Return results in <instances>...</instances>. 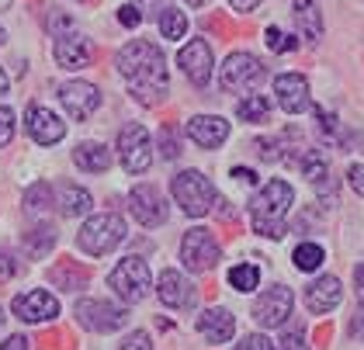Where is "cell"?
<instances>
[{"mask_svg": "<svg viewBox=\"0 0 364 350\" xmlns=\"http://www.w3.org/2000/svg\"><path fill=\"white\" fill-rule=\"evenodd\" d=\"M28 122V135L38 142V146H56L59 139L66 135V125L59 122V115H53L49 108H42V105H28V115H25Z\"/></svg>", "mask_w": 364, "mask_h": 350, "instance_id": "e0dca14e", "label": "cell"}, {"mask_svg": "<svg viewBox=\"0 0 364 350\" xmlns=\"http://www.w3.org/2000/svg\"><path fill=\"white\" fill-rule=\"evenodd\" d=\"M73 163L87 170V174H105L108 166H112V153L101 146V142H80L77 149H73Z\"/></svg>", "mask_w": 364, "mask_h": 350, "instance_id": "cb8c5ba5", "label": "cell"}, {"mask_svg": "<svg viewBox=\"0 0 364 350\" xmlns=\"http://www.w3.org/2000/svg\"><path fill=\"white\" fill-rule=\"evenodd\" d=\"M267 49L271 53H291V49H299V38L284 35L281 28H267Z\"/></svg>", "mask_w": 364, "mask_h": 350, "instance_id": "d6a6232c", "label": "cell"}, {"mask_svg": "<svg viewBox=\"0 0 364 350\" xmlns=\"http://www.w3.org/2000/svg\"><path fill=\"white\" fill-rule=\"evenodd\" d=\"M53 205V188L42 181V184H31L28 194H25V208H28L31 216H42L46 208Z\"/></svg>", "mask_w": 364, "mask_h": 350, "instance_id": "f546056e", "label": "cell"}, {"mask_svg": "<svg viewBox=\"0 0 364 350\" xmlns=\"http://www.w3.org/2000/svg\"><path fill=\"white\" fill-rule=\"evenodd\" d=\"M236 350H274V344H271L264 333H247V336L240 340V347Z\"/></svg>", "mask_w": 364, "mask_h": 350, "instance_id": "74e56055", "label": "cell"}, {"mask_svg": "<svg viewBox=\"0 0 364 350\" xmlns=\"http://www.w3.org/2000/svg\"><path fill=\"white\" fill-rule=\"evenodd\" d=\"M274 94H278V105L288 115H299L309 108V83L302 73H281L274 80Z\"/></svg>", "mask_w": 364, "mask_h": 350, "instance_id": "ffe728a7", "label": "cell"}, {"mask_svg": "<svg viewBox=\"0 0 364 350\" xmlns=\"http://www.w3.org/2000/svg\"><path fill=\"white\" fill-rule=\"evenodd\" d=\"M118 21H122L125 28H136L142 21V11L136 7V4H125V7L118 11Z\"/></svg>", "mask_w": 364, "mask_h": 350, "instance_id": "f35d334b", "label": "cell"}, {"mask_svg": "<svg viewBox=\"0 0 364 350\" xmlns=\"http://www.w3.org/2000/svg\"><path fill=\"white\" fill-rule=\"evenodd\" d=\"M347 181H350V188L358 191V194H364V166L361 163H354V166L347 170Z\"/></svg>", "mask_w": 364, "mask_h": 350, "instance_id": "b9f144b4", "label": "cell"}, {"mask_svg": "<svg viewBox=\"0 0 364 350\" xmlns=\"http://www.w3.org/2000/svg\"><path fill=\"white\" fill-rule=\"evenodd\" d=\"M170 191H173V201L181 205V212L191 218L208 216L212 205H215V188H212V181L201 170H181L170 181Z\"/></svg>", "mask_w": 364, "mask_h": 350, "instance_id": "3957f363", "label": "cell"}, {"mask_svg": "<svg viewBox=\"0 0 364 350\" xmlns=\"http://www.w3.org/2000/svg\"><path fill=\"white\" fill-rule=\"evenodd\" d=\"M299 166H302L306 181L319 191L323 198H336V177H333V170H330V160H326L323 149H302Z\"/></svg>", "mask_w": 364, "mask_h": 350, "instance_id": "9a60e30c", "label": "cell"}, {"mask_svg": "<svg viewBox=\"0 0 364 350\" xmlns=\"http://www.w3.org/2000/svg\"><path fill=\"white\" fill-rule=\"evenodd\" d=\"M14 270H18L14 257H11L7 250H0V281H11V277H14Z\"/></svg>", "mask_w": 364, "mask_h": 350, "instance_id": "60d3db41", "label": "cell"}, {"mask_svg": "<svg viewBox=\"0 0 364 350\" xmlns=\"http://www.w3.org/2000/svg\"><path fill=\"white\" fill-rule=\"evenodd\" d=\"M291 201H295V191H291L288 181H278V177L267 181L250 201L253 233L271 236V240H281V236H284V216H288Z\"/></svg>", "mask_w": 364, "mask_h": 350, "instance_id": "7a4b0ae2", "label": "cell"}, {"mask_svg": "<svg viewBox=\"0 0 364 350\" xmlns=\"http://www.w3.org/2000/svg\"><path fill=\"white\" fill-rule=\"evenodd\" d=\"M229 4H232V11H240V14H250V11L260 7V0H229Z\"/></svg>", "mask_w": 364, "mask_h": 350, "instance_id": "f6af8a7d", "label": "cell"}, {"mask_svg": "<svg viewBox=\"0 0 364 350\" xmlns=\"http://www.w3.org/2000/svg\"><path fill=\"white\" fill-rule=\"evenodd\" d=\"M253 146H257V153H260V160H278L281 157V142L278 139H257V142H253Z\"/></svg>", "mask_w": 364, "mask_h": 350, "instance_id": "8d00e7d4", "label": "cell"}, {"mask_svg": "<svg viewBox=\"0 0 364 350\" xmlns=\"http://www.w3.org/2000/svg\"><path fill=\"white\" fill-rule=\"evenodd\" d=\"M108 285H112V292L122 302H142L146 292H149V264L142 260V257H125L118 267L108 274Z\"/></svg>", "mask_w": 364, "mask_h": 350, "instance_id": "5b68a950", "label": "cell"}, {"mask_svg": "<svg viewBox=\"0 0 364 350\" xmlns=\"http://www.w3.org/2000/svg\"><path fill=\"white\" fill-rule=\"evenodd\" d=\"M77 319H80V326L94 329V333H112V329H122V326H125L129 312H125L122 305L105 302V298H84V302L77 305Z\"/></svg>", "mask_w": 364, "mask_h": 350, "instance_id": "9c48e42d", "label": "cell"}, {"mask_svg": "<svg viewBox=\"0 0 364 350\" xmlns=\"http://www.w3.org/2000/svg\"><path fill=\"white\" fill-rule=\"evenodd\" d=\"M90 205H94V198H90L84 188H77V184H63V188H59V212H63V216H70V218L87 216Z\"/></svg>", "mask_w": 364, "mask_h": 350, "instance_id": "d4e9b609", "label": "cell"}, {"mask_svg": "<svg viewBox=\"0 0 364 350\" xmlns=\"http://www.w3.org/2000/svg\"><path fill=\"white\" fill-rule=\"evenodd\" d=\"M53 281H59V285H63L66 292H77V288H84L87 274H84L80 267H66V264H63V267L53 270Z\"/></svg>", "mask_w": 364, "mask_h": 350, "instance_id": "1f68e13d", "label": "cell"}, {"mask_svg": "<svg viewBox=\"0 0 364 350\" xmlns=\"http://www.w3.org/2000/svg\"><path fill=\"white\" fill-rule=\"evenodd\" d=\"M14 139V111L11 108H0V149Z\"/></svg>", "mask_w": 364, "mask_h": 350, "instance_id": "e575fe53", "label": "cell"}, {"mask_svg": "<svg viewBox=\"0 0 364 350\" xmlns=\"http://www.w3.org/2000/svg\"><path fill=\"white\" fill-rule=\"evenodd\" d=\"M219 257H223V246H219V240L208 229H188L184 233V240H181V260H184L188 270L205 274V270H212L219 264Z\"/></svg>", "mask_w": 364, "mask_h": 350, "instance_id": "8992f818", "label": "cell"}, {"mask_svg": "<svg viewBox=\"0 0 364 350\" xmlns=\"http://www.w3.org/2000/svg\"><path fill=\"white\" fill-rule=\"evenodd\" d=\"M278 350H309L306 347V333L302 329H288L278 340Z\"/></svg>", "mask_w": 364, "mask_h": 350, "instance_id": "d590c367", "label": "cell"}, {"mask_svg": "<svg viewBox=\"0 0 364 350\" xmlns=\"http://www.w3.org/2000/svg\"><path fill=\"white\" fill-rule=\"evenodd\" d=\"M156 292H160V302L170 305V309H188L195 302V288H191V281L181 270H164Z\"/></svg>", "mask_w": 364, "mask_h": 350, "instance_id": "44dd1931", "label": "cell"}, {"mask_svg": "<svg viewBox=\"0 0 364 350\" xmlns=\"http://www.w3.org/2000/svg\"><path fill=\"white\" fill-rule=\"evenodd\" d=\"M340 295H343L340 281H336L333 274H323V277H316L306 288V309L312 316H326V312H333L336 305H340Z\"/></svg>", "mask_w": 364, "mask_h": 350, "instance_id": "ac0fdd59", "label": "cell"}, {"mask_svg": "<svg viewBox=\"0 0 364 350\" xmlns=\"http://www.w3.org/2000/svg\"><path fill=\"white\" fill-rule=\"evenodd\" d=\"M129 208H132V216L139 218V226H146V229L167 222V201H164V194L153 184H139V188L129 191Z\"/></svg>", "mask_w": 364, "mask_h": 350, "instance_id": "30bf717a", "label": "cell"}, {"mask_svg": "<svg viewBox=\"0 0 364 350\" xmlns=\"http://www.w3.org/2000/svg\"><path fill=\"white\" fill-rule=\"evenodd\" d=\"M257 281H260V270L253 267V264H236V267L229 270V285L236 292H253Z\"/></svg>", "mask_w": 364, "mask_h": 350, "instance_id": "4dcf8cb0", "label": "cell"}, {"mask_svg": "<svg viewBox=\"0 0 364 350\" xmlns=\"http://www.w3.org/2000/svg\"><path fill=\"white\" fill-rule=\"evenodd\" d=\"M236 115H240L243 122H250V125H260V122H267V115H271V101H267L264 94H250V97H243V101L236 105Z\"/></svg>", "mask_w": 364, "mask_h": 350, "instance_id": "484cf974", "label": "cell"}, {"mask_svg": "<svg viewBox=\"0 0 364 350\" xmlns=\"http://www.w3.org/2000/svg\"><path fill=\"white\" fill-rule=\"evenodd\" d=\"M59 101H63V108L70 111L73 122H87L94 111L101 108V90L94 83L73 80V83H63L59 87Z\"/></svg>", "mask_w": 364, "mask_h": 350, "instance_id": "8fae6325", "label": "cell"}, {"mask_svg": "<svg viewBox=\"0 0 364 350\" xmlns=\"http://www.w3.org/2000/svg\"><path fill=\"white\" fill-rule=\"evenodd\" d=\"M7 87H11V80H7V73L0 70V94H7Z\"/></svg>", "mask_w": 364, "mask_h": 350, "instance_id": "c3c4849f", "label": "cell"}, {"mask_svg": "<svg viewBox=\"0 0 364 350\" xmlns=\"http://www.w3.org/2000/svg\"><path fill=\"white\" fill-rule=\"evenodd\" d=\"M291 18H295V28L302 38H309V42L323 38V14L312 0H291Z\"/></svg>", "mask_w": 364, "mask_h": 350, "instance_id": "603a6c76", "label": "cell"}, {"mask_svg": "<svg viewBox=\"0 0 364 350\" xmlns=\"http://www.w3.org/2000/svg\"><path fill=\"white\" fill-rule=\"evenodd\" d=\"M11 7V0H0V11H7Z\"/></svg>", "mask_w": 364, "mask_h": 350, "instance_id": "f907efd6", "label": "cell"}, {"mask_svg": "<svg viewBox=\"0 0 364 350\" xmlns=\"http://www.w3.org/2000/svg\"><path fill=\"white\" fill-rule=\"evenodd\" d=\"M11 309H14V316H18L21 323H53L59 316V302L49 295V292H42V288L18 295Z\"/></svg>", "mask_w": 364, "mask_h": 350, "instance_id": "7c38bea8", "label": "cell"}, {"mask_svg": "<svg viewBox=\"0 0 364 350\" xmlns=\"http://www.w3.org/2000/svg\"><path fill=\"white\" fill-rule=\"evenodd\" d=\"M160 31H164V38H170V42L184 38V31H188V18H184V11H177V7H164V14H160Z\"/></svg>", "mask_w": 364, "mask_h": 350, "instance_id": "f1b7e54d", "label": "cell"}, {"mask_svg": "<svg viewBox=\"0 0 364 350\" xmlns=\"http://www.w3.org/2000/svg\"><path fill=\"white\" fill-rule=\"evenodd\" d=\"M4 38H7V35H4V28H0V46H4Z\"/></svg>", "mask_w": 364, "mask_h": 350, "instance_id": "816d5d0a", "label": "cell"}, {"mask_svg": "<svg viewBox=\"0 0 364 350\" xmlns=\"http://www.w3.org/2000/svg\"><path fill=\"white\" fill-rule=\"evenodd\" d=\"M122 350H153V340H149L146 333H132V336L122 344Z\"/></svg>", "mask_w": 364, "mask_h": 350, "instance_id": "ab89813d", "label": "cell"}, {"mask_svg": "<svg viewBox=\"0 0 364 350\" xmlns=\"http://www.w3.org/2000/svg\"><path fill=\"white\" fill-rule=\"evenodd\" d=\"M198 333L208 340V344H225L232 333H236V319L229 309H205L198 316Z\"/></svg>", "mask_w": 364, "mask_h": 350, "instance_id": "7402d4cb", "label": "cell"}, {"mask_svg": "<svg viewBox=\"0 0 364 350\" xmlns=\"http://www.w3.org/2000/svg\"><path fill=\"white\" fill-rule=\"evenodd\" d=\"M354 281H358V302L364 305V264L361 267H354Z\"/></svg>", "mask_w": 364, "mask_h": 350, "instance_id": "bcb514c9", "label": "cell"}, {"mask_svg": "<svg viewBox=\"0 0 364 350\" xmlns=\"http://www.w3.org/2000/svg\"><path fill=\"white\" fill-rule=\"evenodd\" d=\"M350 329H354L358 336H364V305H358V316H354V323H350Z\"/></svg>", "mask_w": 364, "mask_h": 350, "instance_id": "7dc6e473", "label": "cell"}, {"mask_svg": "<svg viewBox=\"0 0 364 350\" xmlns=\"http://www.w3.org/2000/svg\"><path fill=\"white\" fill-rule=\"evenodd\" d=\"M122 240H125V222H122V216H114V212L87 218L80 236H77V243H80V250H84L87 257H105Z\"/></svg>", "mask_w": 364, "mask_h": 350, "instance_id": "277c9868", "label": "cell"}, {"mask_svg": "<svg viewBox=\"0 0 364 350\" xmlns=\"http://www.w3.org/2000/svg\"><path fill=\"white\" fill-rule=\"evenodd\" d=\"M118 73L125 77L132 97L139 105H160L167 97V59L164 53L146 42V38H136L129 42L122 53H118Z\"/></svg>", "mask_w": 364, "mask_h": 350, "instance_id": "6da1fadb", "label": "cell"}, {"mask_svg": "<svg viewBox=\"0 0 364 350\" xmlns=\"http://www.w3.org/2000/svg\"><path fill=\"white\" fill-rule=\"evenodd\" d=\"M90 59H94V46L87 35L66 31L56 38V63L63 70H84V66H90Z\"/></svg>", "mask_w": 364, "mask_h": 350, "instance_id": "2e32d148", "label": "cell"}, {"mask_svg": "<svg viewBox=\"0 0 364 350\" xmlns=\"http://www.w3.org/2000/svg\"><path fill=\"white\" fill-rule=\"evenodd\" d=\"M232 177H236V181H240V184H257V174H253V170H247V166H236V170H232Z\"/></svg>", "mask_w": 364, "mask_h": 350, "instance_id": "ee69618b", "label": "cell"}, {"mask_svg": "<svg viewBox=\"0 0 364 350\" xmlns=\"http://www.w3.org/2000/svg\"><path fill=\"white\" fill-rule=\"evenodd\" d=\"M291 260H295V267H299V270H306V274H309V270L323 267L326 253H323V246H316V243H302V246H295Z\"/></svg>", "mask_w": 364, "mask_h": 350, "instance_id": "83f0119b", "label": "cell"}, {"mask_svg": "<svg viewBox=\"0 0 364 350\" xmlns=\"http://www.w3.org/2000/svg\"><path fill=\"white\" fill-rule=\"evenodd\" d=\"M177 63H181L184 77L195 83V87H205V83L212 80V49H208L205 38L188 42V46L181 49V55H177Z\"/></svg>", "mask_w": 364, "mask_h": 350, "instance_id": "5bb4252c", "label": "cell"}, {"mask_svg": "<svg viewBox=\"0 0 364 350\" xmlns=\"http://www.w3.org/2000/svg\"><path fill=\"white\" fill-rule=\"evenodd\" d=\"M288 316H291V292L284 285L267 288L264 295L253 302V319L260 326H281Z\"/></svg>", "mask_w": 364, "mask_h": 350, "instance_id": "4fadbf2b", "label": "cell"}, {"mask_svg": "<svg viewBox=\"0 0 364 350\" xmlns=\"http://www.w3.org/2000/svg\"><path fill=\"white\" fill-rule=\"evenodd\" d=\"M0 323H4V312H0Z\"/></svg>", "mask_w": 364, "mask_h": 350, "instance_id": "f5cc1de1", "label": "cell"}, {"mask_svg": "<svg viewBox=\"0 0 364 350\" xmlns=\"http://www.w3.org/2000/svg\"><path fill=\"white\" fill-rule=\"evenodd\" d=\"M188 4H191V7H201V4H208V0H188Z\"/></svg>", "mask_w": 364, "mask_h": 350, "instance_id": "681fc988", "label": "cell"}, {"mask_svg": "<svg viewBox=\"0 0 364 350\" xmlns=\"http://www.w3.org/2000/svg\"><path fill=\"white\" fill-rule=\"evenodd\" d=\"M160 153H164V160H177V157H181L177 129H173V125H164V129H160Z\"/></svg>", "mask_w": 364, "mask_h": 350, "instance_id": "836d02e7", "label": "cell"}, {"mask_svg": "<svg viewBox=\"0 0 364 350\" xmlns=\"http://www.w3.org/2000/svg\"><path fill=\"white\" fill-rule=\"evenodd\" d=\"M53 243H56V229H53V226H38V229L25 233V250H28L31 257L49 253V250H53Z\"/></svg>", "mask_w": 364, "mask_h": 350, "instance_id": "4316f807", "label": "cell"}, {"mask_svg": "<svg viewBox=\"0 0 364 350\" xmlns=\"http://www.w3.org/2000/svg\"><path fill=\"white\" fill-rule=\"evenodd\" d=\"M0 350H31L28 347V336H7V340L0 344Z\"/></svg>", "mask_w": 364, "mask_h": 350, "instance_id": "7bdbcfd3", "label": "cell"}, {"mask_svg": "<svg viewBox=\"0 0 364 350\" xmlns=\"http://www.w3.org/2000/svg\"><path fill=\"white\" fill-rule=\"evenodd\" d=\"M188 135L195 139V146H201V149H215V146H223L229 139V122L219 118V115H195L188 122Z\"/></svg>", "mask_w": 364, "mask_h": 350, "instance_id": "d6986e66", "label": "cell"}, {"mask_svg": "<svg viewBox=\"0 0 364 350\" xmlns=\"http://www.w3.org/2000/svg\"><path fill=\"white\" fill-rule=\"evenodd\" d=\"M264 77H267V70H264V63H260L257 55L232 53L223 63V77H219V83H223V90H229V94H240V90L257 87Z\"/></svg>", "mask_w": 364, "mask_h": 350, "instance_id": "ba28073f", "label": "cell"}, {"mask_svg": "<svg viewBox=\"0 0 364 350\" xmlns=\"http://www.w3.org/2000/svg\"><path fill=\"white\" fill-rule=\"evenodd\" d=\"M118 157H122V166L129 174H146L149 163H153V142H149V132L142 129L139 122L125 125L118 132Z\"/></svg>", "mask_w": 364, "mask_h": 350, "instance_id": "52a82bcc", "label": "cell"}]
</instances>
